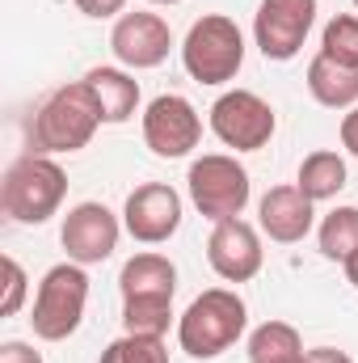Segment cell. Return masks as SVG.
Here are the masks:
<instances>
[{"instance_id":"277c9868","label":"cell","mask_w":358,"mask_h":363,"mask_svg":"<svg viewBox=\"0 0 358 363\" xmlns=\"http://www.w3.org/2000/svg\"><path fill=\"white\" fill-rule=\"evenodd\" d=\"M181 64L198 85H228L245 68V34L224 13H202L181 38Z\"/></svg>"},{"instance_id":"ba28073f","label":"cell","mask_w":358,"mask_h":363,"mask_svg":"<svg viewBox=\"0 0 358 363\" xmlns=\"http://www.w3.org/2000/svg\"><path fill=\"white\" fill-rule=\"evenodd\" d=\"M316 0H262L258 13H253V43L258 51L274 60V64H287L304 51L312 26H316Z\"/></svg>"},{"instance_id":"8fae6325","label":"cell","mask_w":358,"mask_h":363,"mask_svg":"<svg viewBox=\"0 0 358 363\" xmlns=\"http://www.w3.org/2000/svg\"><path fill=\"white\" fill-rule=\"evenodd\" d=\"M118 237H122V220L105 203H97V199L76 203L64 216V228H59V241L68 250V262H81V267L105 262L118 250Z\"/></svg>"},{"instance_id":"e0dca14e","label":"cell","mask_w":358,"mask_h":363,"mask_svg":"<svg viewBox=\"0 0 358 363\" xmlns=\"http://www.w3.org/2000/svg\"><path fill=\"white\" fill-rule=\"evenodd\" d=\"M308 93L329 110H354L358 106V68H346L329 55H312L308 64Z\"/></svg>"},{"instance_id":"484cf974","label":"cell","mask_w":358,"mask_h":363,"mask_svg":"<svg viewBox=\"0 0 358 363\" xmlns=\"http://www.w3.org/2000/svg\"><path fill=\"white\" fill-rule=\"evenodd\" d=\"M0 363H42V351H34L30 342L8 338V342L0 347Z\"/></svg>"},{"instance_id":"83f0119b","label":"cell","mask_w":358,"mask_h":363,"mask_svg":"<svg viewBox=\"0 0 358 363\" xmlns=\"http://www.w3.org/2000/svg\"><path fill=\"white\" fill-rule=\"evenodd\" d=\"M308 363H354L346 351H337V347H312L308 351Z\"/></svg>"},{"instance_id":"3957f363","label":"cell","mask_w":358,"mask_h":363,"mask_svg":"<svg viewBox=\"0 0 358 363\" xmlns=\"http://www.w3.org/2000/svg\"><path fill=\"white\" fill-rule=\"evenodd\" d=\"M64 194H68L64 165L55 157H42V152L17 157L0 182V207L17 224H47L64 207Z\"/></svg>"},{"instance_id":"4316f807","label":"cell","mask_w":358,"mask_h":363,"mask_svg":"<svg viewBox=\"0 0 358 363\" xmlns=\"http://www.w3.org/2000/svg\"><path fill=\"white\" fill-rule=\"evenodd\" d=\"M342 148L358 157V106L354 110H346V118H342Z\"/></svg>"},{"instance_id":"d4e9b609","label":"cell","mask_w":358,"mask_h":363,"mask_svg":"<svg viewBox=\"0 0 358 363\" xmlns=\"http://www.w3.org/2000/svg\"><path fill=\"white\" fill-rule=\"evenodd\" d=\"M85 17H93V21H105V17H122V9H127V0H72Z\"/></svg>"},{"instance_id":"30bf717a","label":"cell","mask_w":358,"mask_h":363,"mask_svg":"<svg viewBox=\"0 0 358 363\" xmlns=\"http://www.w3.org/2000/svg\"><path fill=\"white\" fill-rule=\"evenodd\" d=\"M110 51L118 68L127 72H148L161 68L173 51V30L161 13H122L110 30Z\"/></svg>"},{"instance_id":"6da1fadb","label":"cell","mask_w":358,"mask_h":363,"mask_svg":"<svg viewBox=\"0 0 358 363\" xmlns=\"http://www.w3.org/2000/svg\"><path fill=\"white\" fill-rule=\"evenodd\" d=\"M101 101L93 85L81 81H68L55 93H47V101L34 110V123H30V152H42V157H59V152H81L89 148V140L101 127Z\"/></svg>"},{"instance_id":"7402d4cb","label":"cell","mask_w":358,"mask_h":363,"mask_svg":"<svg viewBox=\"0 0 358 363\" xmlns=\"http://www.w3.org/2000/svg\"><path fill=\"white\" fill-rule=\"evenodd\" d=\"M321 55L346 64V68H358V13H337L325 34H321Z\"/></svg>"},{"instance_id":"ac0fdd59","label":"cell","mask_w":358,"mask_h":363,"mask_svg":"<svg viewBox=\"0 0 358 363\" xmlns=\"http://www.w3.org/2000/svg\"><path fill=\"white\" fill-rule=\"evenodd\" d=\"M346 178H350L346 157L333 152V148H316V152H308V157L299 161V178H295V186H299L312 203H325V199H337V194H342Z\"/></svg>"},{"instance_id":"7a4b0ae2","label":"cell","mask_w":358,"mask_h":363,"mask_svg":"<svg viewBox=\"0 0 358 363\" xmlns=\"http://www.w3.org/2000/svg\"><path fill=\"white\" fill-rule=\"evenodd\" d=\"M249 325V308L236 287H207L190 300V308L178 317V342L190 359H219L241 342Z\"/></svg>"},{"instance_id":"4fadbf2b","label":"cell","mask_w":358,"mask_h":363,"mask_svg":"<svg viewBox=\"0 0 358 363\" xmlns=\"http://www.w3.org/2000/svg\"><path fill=\"white\" fill-rule=\"evenodd\" d=\"M122 228L139 245H165L181 228V194L169 182H144L127 194Z\"/></svg>"},{"instance_id":"cb8c5ba5","label":"cell","mask_w":358,"mask_h":363,"mask_svg":"<svg viewBox=\"0 0 358 363\" xmlns=\"http://www.w3.org/2000/svg\"><path fill=\"white\" fill-rule=\"evenodd\" d=\"M4 300H0V317H17L21 308H25V296H30V279H25V271H21V262L13 258V254H4Z\"/></svg>"},{"instance_id":"f1b7e54d","label":"cell","mask_w":358,"mask_h":363,"mask_svg":"<svg viewBox=\"0 0 358 363\" xmlns=\"http://www.w3.org/2000/svg\"><path fill=\"white\" fill-rule=\"evenodd\" d=\"M346 279H350V283L358 287V254L350 258V262H346Z\"/></svg>"},{"instance_id":"5b68a950","label":"cell","mask_w":358,"mask_h":363,"mask_svg":"<svg viewBox=\"0 0 358 363\" xmlns=\"http://www.w3.org/2000/svg\"><path fill=\"white\" fill-rule=\"evenodd\" d=\"M85 308H89V274L81 262H59L42 274L38 291H34V304H30V325H34V338L42 342H64L81 330L85 321Z\"/></svg>"},{"instance_id":"9a60e30c","label":"cell","mask_w":358,"mask_h":363,"mask_svg":"<svg viewBox=\"0 0 358 363\" xmlns=\"http://www.w3.org/2000/svg\"><path fill=\"white\" fill-rule=\"evenodd\" d=\"M118 291H122V300H135V296H169L173 300V291H178V267L165 254L144 250V254H135V258L122 262Z\"/></svg>"},{"instance_id":"5bb4252c","label":"cell","mask_w":358,"mask_h":363,"mask_svg":"<svg viewBox=\"0 0 358 363\" xmlns=\"http://www.w3.org/2000/svg\"><path fill=\"white\" fill-rule=\"evenodd\" d=\"M316 224V203L299 186H270L258 203V228L278 245H295L312 233Z\"/></svg>"},{"instance_id":"ffe728a7","label":"cell","mask_w":358,"mask_h":363,"mask_svg":"<svg viewBox=\"0 0 358 363\" xmlns=\"http://www.w3.org/2000/svg\"><path fill=\"white\" fill-rule=\"evenodd\" d=\"M316 245L329 262L346 267L358 254V207H333L316 228Z\"/></svg>"},{"instance_id":"2e32d148","label":"cell","mask_w":358,"mask_h":363,"mask_svg":"<svg viewBox=\"0 0 358 363\" xmlns=\"http://www.w3.org/2000/svg\"><path fill=\"white\" fill-rule=\"evenodd\" d=\"M85 81L93 85L97 93V101H101V118L105 123H127L135 110H139V81L127 72V68H110V64H101V68H89L85 72Z\"/></svg>"},{"instance_id":"1f68e13d","label":"cell","mask_w":358,"mask_h":363,"mask_svg":"<svg viewBox=\"0 0 358 363\" xmlns=\"http://www.w3.org/2000/svg\"><path fill=\"white\" fill-rule=\"evenodd\" d=\"M304 363H308V355H304Z\"/></svg>"},{"instance_id":"603a6c76","label":"cell","mask_w":358,"mask_h":363,"mask_svg":"<svg viewBox=\"0 0 358 363\" xmlns=\"http://www.w3.org/2000/svg\"><path fill=\"white\" fill-rule=\"evenodd\" d=\"M97 363H169L165 338H144V334H122L114 338Z\"/></svg>"},{"instance_id":"8992f818","label":"cell","mask_w":358,"mask_h":363,"mask_svg":"<svg viewBox=\"0 0 358 363\" xmlns=\"http://www.w3.org/2000/svg\"><path fill=\"white\" fill-rule=\"evenodd\" d=\"M185 186H190V203L198 207V216H207L211 224L219 220H236L245 216L249 199H253V182H249V169L228 157V152H207L190 165L185 174Z\"/></svg>"},{"instance_id":"f546056e","label":"cell","mask_w":358,"mask_h":363,"mask_svg":"<svg viewBox=\"0 0 358 363\" xmlns=\"http://www.w3.org/2000/svg\"><path fill=\"white\" fill-rule=\"evenodd\" d=\"M148 4H181V0H148Z\"/></svg>"},{"instance_id":"4dcf8cb0","label":"cell","mask_w":358,"mask_h":363,"mask_svg":"<svg viewBox=\"0 0 358 363\" xmlns=\"http://www.w3.org/2000/svg\"><path fill=\"white\" fill-rule=\"evenodd\" d=\"M350 4H354V9H358V0H350Z\"/></svg>"},{"instance_id":"7c38bea8","label":"cell","mask_w":358,"mask_h":363,"mask_svg":"<svg viewBox=\"0 0 358 363\" xmlns=\"http://www.w3.org/2000/svg\"><path fill=\"white\" fill-rule=\"evenodd\" d=\"M207 262L224 283H249L266 267V250H262V233L249 220H219L207 237Z\"/></svg>"},{"instance_id":"52a82bcc","label":"cell","mask_w":358,"mask_h":363,"mask_svg":"<svg viewBox=\"0 0 358 363\" xmlns=\"http://www.w3.org/2000/svg\"><path fill=\"white\" fill-rule=\"evenodd\" d=\"M211 131L224 148L236 152H262L274 131H278V114L262 93L253 89H228L215 97L211 106Z\"/></svg>"},{"instance_id":"44dd1931","label":"cell","mask_w":358,"mask_h":363,"mask_svg":"<svg viewBox=\"0 0 358 363\" xmlns=\"http://www.w3.org/2000/svg\"><path fill=\"white\" fill-rule=\"evenodd\" d=\"M169 325H173V300L169 296H135V300H122V334L165 338Z\"/></svg>"},{"instance_id":"d6986e66","label":"cell","mask_w":358,"mask_h":363,"mask_svg":"<svg viewBox=\"0 0 358 363\" xmlns=\"http://www.w3.org/2000/svg\"><path fill=\"white\" fill-rule=\"evenodd\" d=\"M304 338L291 321H262L249 334V363H304Z\"/></svg>"},{"instance_id":"9c48e42d","label":"cell","mask_w":358,"mask_h":363,"mask_svg":"<svg viewBox=\"0 0 358 363\" xmlns=\"http://www.w3.org/2000/svg\"><path fill=\"white\" fill-rule=\"evenodd\" d=\"M202 140V114L194 110L190 97L181 93H161L148 101L144 110V144L165 157V161H178V157H190Z\"/></svg>"}]
</instances>
